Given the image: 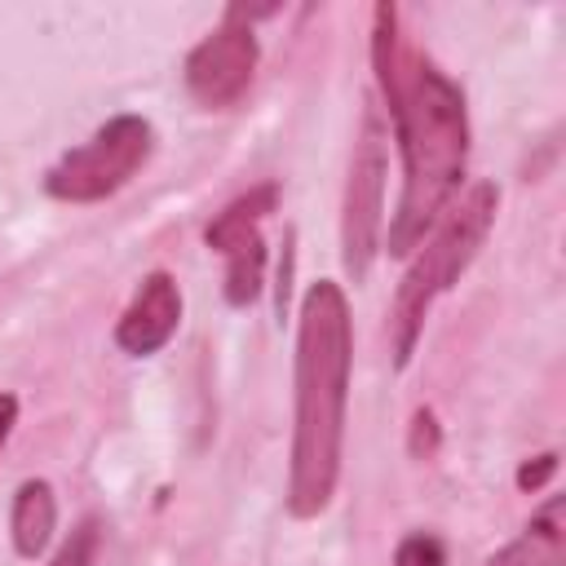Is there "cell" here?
I'll list each match as a JSON object with an SVG mask.
<instances>
[{
    "label": "cell",
    "mask_w": 566,
    "mask_h": 566,
    "mask_svg": "<svg viewBox=\"0 0 566 566\" xmlns=\"http://www.w3.org/2000/svg\"><path fill=\"white\" fill-rule=\"evenodd\" d=\"M495 208H500V190L491 181H473L469 195L455 208H447L438 217V226L424 234V243L416 248L398 292H394V305H389V345H394L398 371L411 363L433 301L473 265L478 248L486 243V234L495 226Z\"/></svg>",
    "instance_id": "obj_3"
},
{
    "label": "cell",
    "mask_w": 566,
    "mask_h": 566,
    "mask_svg": "<svg viewBox=\"0 0 566 566\" xmlns=\"http://www.w3.org/2000/svg\"><path fill=\"white\" fill-rule=\"evenodd\" d=\"M274 9H226V22L217 31H208L181 62V80L186 93L203 106V111H230L239 106V97L252 88L261 49H256V31L252 18H265Z\"/></svg>",
    "instance_id": "obj_5"
},
{
    "label": "cell",
    "mask_w": 566,
    "mask_h": 566,
    "mask_svg": "<svg viewBox=\"0 0 566 566\" xmlns=\"http://www.w3.org/2000/svg\"><path fill=\"white\" fill-rule=\"evenodd\" d=\"M394 566H447V548L429 531H411L394 548Z\"/></svg>",
    "instance_id": "obj_12"
},
{
    "label": "cell",
    "mask_w": 566,
    "mask_h": 566,
    "mask_svg": "<svg viewBox=\"0 0 566 566\" xmlns=\"http://www.w3.org/2000/svg\"><path fill=\"white\" fill-rule=\"evenodd\" d=\"M181 327V287L168 270H150L115 323V345L133 358L159 354Z\"/></svg>",
    "instance_id": "obj_8"
},
{
    "label": "cell",
    "mask_w": 566,
    "mask_h": 566,
    "mask_svg": "<svg viewBox=\"0 0 566 566\" xmlns=\"http://www.w3.org/2000/svg\"><path fill=\"white\" fill-rule=\"evenodd\" d=\"M97 539H102L97 522H93V517H84V522L62 539V548L53 553V562H49V566H93V562H97Z\"/></svg>",
    "instance_id": "obj_11"
},
{
    "label": "cell",
    "mask_w": 566,
    "mask_h": 566,
    "mask_svg": "<svg viewBox=\"0 0 566 566\" xmlns=\"http://www.w3.org/2000/svg\"><path fill=\"white\" fill-rule=\"evenodd\" d=\"M562 495H548L517 539H509L486 566H566V517Z\"/></svg>",
    "instance_id": "obj_9"
},
{
    "label": "cell",
    "mask_w": 566,
    "mask_h": 566,
    "mask_svg": "<svg viewBox=\"0 0 566 566\" xmlns=\"http://www.w3.org/2000/svg\"><path fill=\"white\" fill-rule=\"evenodd\" d=\"M380 212H385V124H380V111L367 106L363 133L349 159L345 208H340V261L354 283L367 279L380 252V221H385Z\"/></svg>",
    "instance_id": "obj_6"
},
{
    "label": "cell",
    "mask_w": 566,
    "mask_h": 566,
    "mask_svg": "<svg viewBox=\"0 0 566 566\" xmlns=\"http://www.w3.org/2000/svg\"><path fill=\"white\" fill-rule=\"evenodd\" d=\"M279 203V186H252L248 195L230 199L203 230V243L226 256V305L248 310L265 287V217Z\"/></svg>",
    "instance_id": "obj_7"
},
{
    "label": "cell",
    "mask_w": 566,
    "mask_h": 566,
    "mask_svg": "<svg viewBox=\"0 0 566 566\" xmlns=\"http://www.w3.org/2000/svg\"><path fill=\"white\" fill-rule=\"evenodd\" d=\"M553 473H557V451H544V455H535V460H526L517 469V486L522 491H544Z\"/></svg>",
    "instance_id": "obj_14"
},
{
    "label": "cell",
    "mask_w": 566,
    "mask_h": 566,
    "mask_svg": "<svg viewBox=\"0 0 566 566\" xmlns=\"http://www.w3.org/2000/svg\"><path fill=\"white\" fill-rule=\"evenodd\" d=\"M13 424H18V398L13 394H0V451H4V442L13 433Z\"/></svg>",
    "instance_id": "obj_15"
},
{
    "label": "cell",
    "mask_w": 566,
    "mask_h": 566,
    "mask_svg": "<svg viewBox=\"0 0 566 566\" xmlns=\"http://www.w3.org/2000/svg\"><path fill=\"white\" fill-rule=\"evenodd\" d=\"M354 367V323L340 283L318 279L301 296L296 314V402H292V455H287V513L296 522L318 517L340 482L345 407Z\"/></svg>",
    "instance_id": "obj_2"
},
{
    "label": "cell",
    "mask_w": 566,
    "mask_h": 566,
    "mask_svg": "<svg viewBox=\"0 0 566 566\" xmlns=\"http://www.w3.org/2000/svg\"><path fill=\"white\" fill-rule=\"evenodd\" d=\"M53 531H57V495L44 478H27L18 491H13V509H9V539H13V553L35 562L44 557V548L53 544Z\"/></svg>",
    "instance_id": "obj_10"
},
{
    "label": "cell",
    "mask_w": 566,
    "mask_h": 566,
    "mask_svg": "<svg viewBox=\"0 0 566 566\" xmlns=\"http://www.w3.org/2000/svg\"><path fill=\"white\" fill-rule=\"evenodd\" d=\"M371 66L402 155V195L389 217V256H411L451 208L469 164V106L460 84L398 40V9H371Z\"/></svg>",
    "instance_id": "obj_1"
},
{
    "label": "cell",
    "mask_w": 566,
    "mask_h": 566,
    "mask_svg": "<svg viewBox=\"0 0 566 566\" xmlns=\"http://www.w3.org/2000/svg\"><path fill=\"white\" fill-rule=\"evenodd\" d=\"M155 128L142 115H115L106 119L84 146L66 150L44 172V195L57 203H102L115 190H124L150 159Z\"/></svg>",
    "instance_id": "obj_4"
},
{
    "label": "cell",
    "mask_w": 566,
    "mask_h": 566,
    "mask_svg": "<svg viewBox=\"0 0 566 566\" xmlns=\"http://www.w3.org/2000/svg\"><path fill=\"white\" fill-rule=\"evenodd\" d=\"M438 438H442V433H438V416H433L429 407H420V411L411 416V442H407L411 455H416V460H429V455L438 451Z\"/></svg>",
    "instance_id": "obj_13"
}]
</instances>
